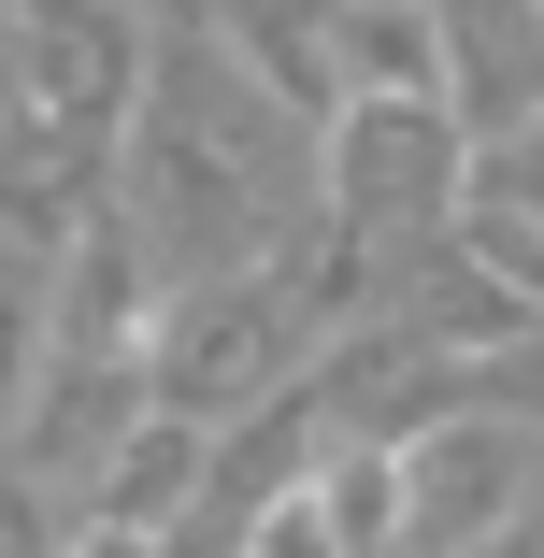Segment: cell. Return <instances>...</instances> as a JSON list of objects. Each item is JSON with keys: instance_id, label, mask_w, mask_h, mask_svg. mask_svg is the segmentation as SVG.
<instances>
[{"instance_id": "cell-1", "label": "cell", "mask_w": 544, "mask_h": 558, "mask_svg": "<svg viewBox=\"0 0 544 558\" xmlns=\"http://www.w3.org/2000/svg\"><path fill=\"white\" fill-rule=\"evenodd\" d=\"M445 15V100L501 144L544 116V0H430Z\"/></svg>"}, {"instance_id": "cell-2", "label": "cell", "mask_w": 544, "mask_h": 558, "mask_svg": "<svg viewBox=\"0 0 544 558\" xmlns=\"http://www.w3.org/2000/svg\"><path fill=\"white\" fill-rule=\"evenodd\" d=\"M330 144H344V201L359 215H401V201L445 186V100H430V86H359Z\"/></svg>"}, {"instance_id": "cell-3", "label": "cell", "mask_w": 544, "mask_h": 558, "mask_svg": "<svg viewBox=\"0 0 544 558\" xmlns=\"http://www.w3.org/2000/svg\"><path fill=\"white\" fill-rule=\"evenodd\" d=\"M401 501H415V530H487V515L516 501V444H501V429L415 444V459H401Z\"/></svg>"}, {"instance_id": "cell-4", "label": "cell", "mask_w": 544, "mask_h": 558, "mask_svg": "<svg viewBox=\"0 0 544 558\" xmlns=\"http://www.w3.org/2000/svg\"><path fill=\"white\" fill-rule=\"evenodd\" d=\"M258 558H344V501H330V487H287V501L258 515Z\"/></svg>"}, {"instance_id": "cell-5", "label": "cell", "mask_w": 544, "mask_h": 558, "mask_svg": "<svg viewBox=\"0 0 544 558\" xmlns=\"http://www.w3.org/2000/svg\"><path fill=\"white\" fill-rule=\"evenodd\" d=\"M473 258H487V272H516V301H544V230H530V215L473 201Z\"/></svg>"}, {"instance_id": "cell-6", "label": "cell", "mask_w": 544, "mask_h": 558, "mask_svg": "<svg viewBox=\"0 0 544 558\" xmlns=\"http://www.w3.org/2000/svg\"><path fill=\"white\" fill-rule=\"evenodd\" d=\"M487 201L544 230V116H530V130H501V158H487Z\"/></svg>"}, {"instance_id": "cell-7", "label": "cell", "mask_w": 544, "mask_h": 558, "mask_svg": "<svg viewBox=\"0 0 544 558\" xmlns=\"http://www.w3.org/2000/svg\"><path fill=\"white\" fill-rule=\"evenodd\" d=\"M86 558H158V530H144V515H100V530H86Z\"/></svg>"}]
</instances>
